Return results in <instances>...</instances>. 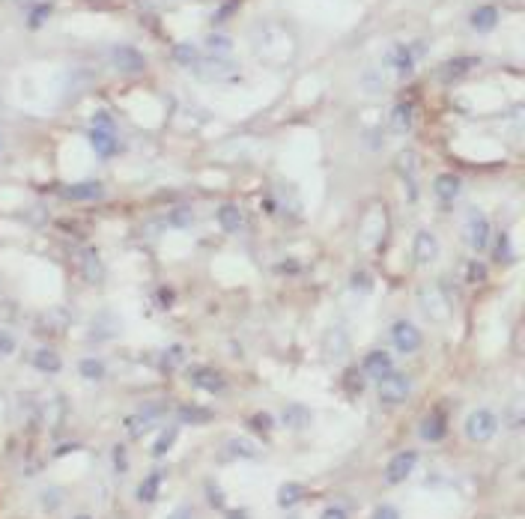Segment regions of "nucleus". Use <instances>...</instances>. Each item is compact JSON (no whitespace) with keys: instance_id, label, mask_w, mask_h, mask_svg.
Here are the masks:
<instances>
[{"instance_id":"obj_1","label":"nucleus","mask_w":525,"mask_h":519,"mask_svg":"<svg viewBox=\"0 0 525 519\" xmlns=\"http://www.w3.org/2000/svg\"><path fill=\"white\" fill-rule=\"evenodd\" d=\"M418 308L424 311L427 320L442 323V320H448V316H451L454 301H451V296L442 290V284H424L418 290Z\"/></svg>"},{"instance_id":"obj_2","label":"nucleus","mask_w":525,"mask_h":519,"mask_svg":"<svg viewBox=\"0 0 525 519\" xmlns=\"http://www.w3.org/2000/svg\"><path fill=\"white\" fill-rule=\"evenodd\" d=\"M499 427H502V421L492 409H472L465 415V424H463L469 442H490V439H495Z\"/></svg>"},{"instance_id":"obj_3","label":"nucleus","mask_w":525,"mask_h":519,"mask_svg":"<svg viewBox=\"0 0 525 519\" xmlns=\"http://www.w3.org/2000/svg\"><path fill=\"white\" fill-rule=\"evenodd\" d=\"M490 236H492L490 218L480 209H472L469 215H465V221H463V242L469 245L475 254H480V251H487Z\"/></svg>"},{"instance_id":"obj_4","label":"nucleus","mask_w":525,"mask_h":519,"mask_svg":"<svg viewBox=\"0 0 525 519\" xmlns=\"http://www.w3.org/2000/svg\"><path fill=\"white\" fill-rule=\"evenodd\" d=\"M409 394H412V376H406V373H388L379 382V403H385V406H400Z\"/></svg>"},{"instance_id":"obj_5","label":"nucleus","mask_w":525,"mask_h":519,"mask_svg":"<svg viewBox=\"0 0 525 519\" xmlns=\"http://www.w3.org/2000/svg\"><path fill=\"white\" fill-rule=\"evenodd\" d=\"M415 466H418V451L406 448V451H400V454H394V457L388 459V466H385V484H388V486L406 484V481H409V474L415 471Z\"/></svg>"},{"instance_id":"obj_6","label":"nucleus","mask_w":525,"mask_h":519,"mask_svg":"<svg viewBox=\"0 0 525 519\" xmlns=\"http://www.w3.org/2000/svg\"><path fill=\"white\" fill-rule=\"evenodd\" d=\"M391 343H394V350L403 352V355H412L421 350V343H424V337H421V331L415 323L409 320H397L391 325Z\"/></svg>"},{"instance_id":"obj_7","label":"nucleus","mask_w":525,"mask_h":519,"mask_svg":"<svg viewBox=\"0 0 525 519\" xmlns=\"http://www.w3.org/2000/svg\"><path fill=\"white\" fill-rule=\"evenodd\" d=\"M111 63L116 72H126V75H140L147 69V57L131 45H114L111 48Z\"/></svg>"},{"instance_id":"obj_8","label":"nucleus","mask_w":525,"mask_h":519,"mask_svg":"<svg viewBox=\"0 0 525 519\" xmlns=\"http://www.w3.org/2000/svg\"><path fill=\"white\" fill-rule=\"evenodd\" d=\"M192 72L203 81H227V78H236V66L224 57H209V60H200L192 66Z\"/></svg>"},{"instance_id":"obj_9","label":"nucleus","mask_w":525,"mask_h":519,"mask_svg":"<svg viewBox=\"0 0 525 519\" xmlns=\"http://www.w3.org/2000/svg\"><path fill=\"white\" fill-rule=\"evenodd\" d=\"M439 239H436L433 230H418L415 233V242H412V257L418 266H430L439 260Z\"/></svg>"},{"instance_id":"obj_10","label":"nucleus","mask_w":525,"mask_h":519,"mask_svg":"<svg viewBox=\"0 0 525 519\" xmlns=\"http://www.w3.org/2000/svg\"><path fill=\"white\" fill-rule=\"evenodd\" d=\"M188 382H192L194 388H200V391H206V394H221L227 388L224 376L212 367H188Z\"/></svg>"},{"instance_id":"obj_11","label":"nucleus","mask_w":525,"mask_h":519,"mask_svg":"<svg viewBox=\"0 0 525 519\" xmlns=\"http://www.w3.org/2000/svg\"><path fill=\"white\" fill-rule=\"evenodd\" d=\"M388 373H394V358L385 352V350H373L368 352V358H364V376H370L376 382H382Z\"/></svg>"},{"instance_id":"obj_12","label":"nucleus","mask_w":525,"mask_h":519,"mask_svg":"<svg viewBox=\"0 0 525 519\" xmlns=\"http://www.w3.org/2000/svg\"><path fill=\"white\" fill-rule=\"evenodd\" d=\"M60 194H63L66 200H81V203H87V200L105 197V185H101V182H93V179H87V182H72V185H63Z\"/></svg>"},{"instance_id":"obj_13","label":"nucleus","mask_w":525,"mask_h":519,"mask_svg":"<svg viewBox=\"0 0 525 519\" xmlns=\"http://www.w3.org/2000/svg\"><path fill=\"white\" fill-rule=\"evenodd\" d=\"M388 125H391L394 135H409L412 125H415V105L412 102H397V105L391 108Z\"/></svg>"},{"instance_id":"obj_14","label":"nucleus","mask_w":525,"mask_h":519,"mask_svg":"<svg viewBox=\"0 0 525 519\" xmlns=\"http://www.w3.org/2000/svg\"><path fill=\"white\" fill-rule=\"evenodd\" d=\"M421 439L424 442H442L445 436H448V418H445V412L442 409H433L424 421H421Z\"/></svg>"},{"instance_id":"obj_15","label":"nucleus","mask_w":525,"mask_h":519,"mask_svg":"<svg viewBox=\"0 0 525 519\" xmlns=\"http://www.w3.org/2000/svg\"><path fill=\"white\" fill-rule=\"evenodd\" d=\"M311 421H314V412L304 406V403H289V406H284V412H281V424L289 427V430H296V432L308 430Z\"/></svg>"},{"instance_id":"obj_16","label":"nucleus","mask_w":525,"mask_h":519,"mask_svg":"<svg viewBox=\"0 0 525 519\" xmlns=\"http://www.w3.org/2000/svg\"><path fill=\"white\" fill-rule=\"evenodd\" d=\"M433 191L439 200H445V203H454V200L463 194V179L457 177V173H439V177L433 179Z\"/></svg>"},{"instance_id":"obj_17","label":"nucleus","mask_w":525,"mask_h":519,"mask_svg":"<svg viewBox=\"0 0 525 519\" xmlns=\"http://www.w3.org/2000/svg\"><path fill=\"white\" fill-rule=\"evenodd\" d=\"M388 63L397 72V78H409L415 72V51L412 45H394L388 51Z\"/></svg>"},{"instance_id":"obj_18","label":"nucleus","mask_w":525,"mask_h":519,"mask_svg":"<svg viewBox=\"0 0 525 519\" xmlns=\"http://www.w3.org/2000/svg\"><path fill=\"white\" fill-rule=\"evenodd\" d=\"M418 167H421V158H418L415 150H403L397 155V170H400V177L406 179V185H409V200L418 197V191H415V173H418Z\"/></svg>"},{"instance_id":"obj_19","label":"nucleus","mask_w":525,"mask_h":519,"mask_svg":"<svg viewBox=\"0 0 525 519\" xmlns=\"http://www.w3.org/2000/svg\"><path fill=\"white\" fill-rule=\"evenodd\" d=\"M81 275H84L87 284H99L101 278H105V263H101L96 248L81 251Z\"/></svg>"},{"instance_id":"obj_20","label":"nucleus","mask_w":525,"mask_h":519,"mask_svg":"<svg viewBox=\"0 0 525 519\" xmlns=\"http://www.w3.org/2000/svg\"><path fill=\"white\" fill-rule=\"evenodd\" d=\"M480 66V57H451V60L442 63V78L454 81V78H465L472 69Z\"/></svg>"},{"instance_id":"obj_21","label":"nucleus","mask_w":525,"mask_h":519,"mask_svg":"<svg viewBox=\"0 0 525 519\" xmlns=\"http://www.w3.org/2000/svg\"><path fill=\"white\" fill-rule=\"evenodd\" d=\"M90 147L96 150V155L111 158L120 150V140H116L114 132H105V128H90Z\"/></svg>"},{"instance_id":"obj_22","label":"nucleus","mask_w":525,"mask_h":519,"mask_svg":"<svg viewBox=\"0 0 525 519\" xmlns=\"http://www.w3.org/2000/svg\"><path fill=\"white\" fill-rule=\"evenodd\" d=\"M215 218H218V224H221L224 233H239L242 224H245V215L236 203H221L215 212Z\"/></svg>"},{"instance_id":"obj_23","label":"nucleus","mask_w":525,"mask_h":519,"mask_svg":"<svg viewBox=\"0 0 525 519\" xmlns=\"http://www.w3.org/2000/svg\"><path fill=\"white\" fill-rule=\"evenodd\" d=\"M323 352H326V358H343L346 352H349V335L343 328H331L328 335L323 337Z\"/></svg>"},{"instance_id":"obj_24","label":"nucleus","mask_w":525,"mask_h":519,"mask_svg":"<svg viewBox=\"0 0 525 519\" xmlns=\"http://www.w3.org/2000/svg\"><path fill=\"white\" fill-rule=\"evenodd\" d=\"M155 424H158V418H153V415H147L143 409H138L135 415L126 418V432H128V439H143Z\"/></svg>"},{"instance_id":"obj_25","label":"nucleus","mask_w":525,"mask_h":519,"mask_svg":"<svg viewBox=\"0 0 525 519\" xmlns=\"http://www.w3.org/2000/svg\"><path fill=\"white\" fill-rule=\"evenodd\" d=\"M469 24L477 33H490V30H495V24H499V9L495 6H477L469 16Z\"/></svg>"},{"instance_id":"obj_26","label":"nucleus","mask_w":525,"mask_h":519,"mask_svg":"<svg viewBox=\"0 0 525 519\" xmlns=\"http://www.w3.org/2000/svg\"><path fill=\"white\" fill-rule=\"evenodd\" d=\"M162 481H165V471H150L147 478H143L140 484H138V501H143V504H153L155 498H158V489H162Z\"/></svg>"},{"instance_id":"obj_27","label":"nucleus","mask_w":525,"mask_h":519,"mask_svg":"<svg viewBox=\"0 0 525 519\" xmlns=\"http://www.w3.org/2000/svg\"><path fill=\"white\" fill-rule=\"evenodd\" d=\"M304 498V486L299 481H287L278 486V496H275V501H278V508H296V504Z\"/></svg>"},{"instance_id":"obj_28","label":"nucleus","mask_w":525,"mask_h":519,"mask_svg":"<svg viewBox=\"0 0 525 519\" xmlns=\"http://www.w3.org/2000/svg\"><path fill=\"white\" fill-rule=\"evenodd\" d=\"M227 454L230 457H239V459H260V445L254 439L236 436V439L227 442Z\"/></svg>"},{"instance_id":"obj_29","label":"nucleus","mask_w":525,"mask_h":519,"mask_svg":"<svg viewBox=\"0 0 525 519\" xmlns=\"http://www.w3.org/2000/svg\"><path fill=\"white\" fill-rule=\"evenodd\" d=\"M177 418L182 424H192V427H200V424H209L212 421V412L203 409V406H194V403H182L177 409Z\"/></svg>"},{"instance_id":"obj_30","label":"nucleus","mask_w":525,"mask_h":519,"mask_svg":"<svg viewBox=\"0 0 525 519\" xmlns=\"http://www.w3.org/2000/svg\"><path fill=\"white\" fill-rule=\"evenodd\" d=\"M116 331H120V320H116L114 313H101L99 320H93V340H108V337H114Z\"/></svg>"},{"instance_id":"obj_31","label":"nucleus","mask_w":525,"mask_h":519,"mask_svg":"<svg viewBox=\"0 0 525 519\" xmlns=\"http://www.w3.org/2000/svg\"><path fill=\"white\" fill-rule=\"evenodd\" d=\"M33 367L42 370V373H60L63 362H60V355H57L54 350H36L33 352Z\"/></svg>"},{"instance_id":"obj_32","label":"nucleus","mask_w":525,"mask_h":519,"mask_svg":"<svg viewBox=\"0 0 525 519\" xmlns=\"http://www.w3.org/2000/svg\"><path fill=\"white\" fill-rule=\"evenodd\" d=\"M173 60H177L179 66H185V69H192L200 60V48L194 45V42H179V45L173 48Z\"/></svg>"},{"instance_id":"obj_33","label":"nucleus","mask_w":525,"mask_h":519,"mask_svg":"<svg viewBox=\"0 0 525 519\" xmlns=\"http://www.w3.org/2000/svg\"><path fill=\"white\" fill-rule=\"evenodd\" d=\"M78 370H81V376L87 379V382H101V379H105V364H101L99 362V358H81V364H78Z\"/></svg>"},{"instance_id":"obj_34","label":"nucleus","mask_w":525,"mask_h":519,"mask_svg":"<svg viewBox=\"0 0 525 519\" xmlns=\"http://www.w3.org/2000/svg\"><path fill=\"white\" fill-rule=\"evenodd\" d=\"M179 439V427H167V430H162V436H158L155 442H153V457H165L170 448H173V442Z\"/></svg>"},{"instance_id":"obj_35","label":"nucleus","mask_w":525,"mask_h":519,"mask_svg":"<svg viewBox=\"0 0 525 519\" xmlns=\"http://www.w3.org/2000/svg\"><path fill=\"white\" fill-rule=\"evenodd\" d=\"M206 48H209L212 57H227L233 51V39L224 36V33H209L206 36Z\"/></svg>"},{"instance_id":"obj_36","label":"nucleus","mask_w":525,"mask_h":519,"mask_svg":"<svg viewBox=\"0 0 525 519\" xmlns=\"http://www.w3.org/2000/svg\"><path fill=\"white\" fill-rule=\"evenodd\" d=\"M495 260H499V263H514V260H516L514 248H510V236L507 233H499V239H495Z\"/></svg>"},{"instance_id":"obj_37","label":"nucleus","mask_w":525,"mask_h":519,"mask_svg":"<svg viewBox=\"0 0 525 519\" xmlns=\"http://www.w3.org/2000/svg\"><path fill=\"white\" fill-rule=\"evenodd\" d=\"M192 224H194V212L188 206H179V209L167 212V227H192Z\"/></svg>"},{"instance_id":"obj_38","label":"nucleus","mask_w":525,"mask_h":519,"mask_svg":"<svg viewBox=\"0 0 525 519\" xmlns=\"http://www.w3.org/2000/svg\"><path fill=\"white\" fill-rule=\"evenodd\" d=\"M487 281V266L477 263V260H469L465 263V284H484Z\"/></svg>"},{"instance_id":"obj_39","label":"nucleus","mask_w":525,"mask_h":519,"mask_svg":"<svg viewBox=\"0 0 525 519\" xmlns=\"http://www.w3.org/2000/svg\"><path fill=\"white\" fill-rule=\"evenodd\" d=\"M349 286H353L355 293H370V290H373V278H370L364 269H355L353 278H349Z\"/></svg>"},{"instance_id":"obj_40","label":"nucleus","mask_w":525,"mask_h":519,"mask_svg":"<svg viewBox=\"0 0 525 519\" xmlns=\"http://www.w3.org/2000/svg\"><path fill=\"white\" fill-rule=\"evenodd\" d=\"M182 362H185V350H182V346L177 343V346H170V350L165 352V358H162V367H165V370H177Z\"/></svg>"},{"instance_id":"obj_41","label":"nucleus","mask_w":525,"mask_h":519,"mask_svg":"<svg viewBox=\"0 0 525 519\" xmlns=\"http://www.w3.org/2000/svg\"><path fill=\"white\" fill-rule=\"evenodd\" d=\"M206 501H209V508H224V489L206 481Z\"/></svg>"},{"instance_id":"obj_42","label":"nucleus","mask_w":525,"mask_h":519,"mask_svg":"<svg viewBox=\"0 0 525 519\" xmlns=\"http://www.w3.org/2000/svg\"><path fill=\"white\" fill-rule=\"evenodd\" d=\"M251 427L260 430V432H269V430L275 427V418H272L269 412H254V415H251Z\"/></svg>"},{"instance_id":"obj_43","label":"nucleus","mask_w":525,"mask_h":519,"mask_svg":"<svg viewBox=\"0 0 525 519\" xmlns=\"http://www.w3.org/2000/svg\"><path fill=\"white\" fill-rule=\"evenodd\" d=\"M60 504H63L60 489H45V493H42V508H45V510H57Z\"/></svg>"},{"instance_id":"obj_44","label":"nucleus","mask_w":525,"mask_h":519,"mask_svg":"<svg viewBox=\"0 0 525 519\" xmlns=\"http://www.w3.org/2000/svg\"><path fill=\"white\" fill-rule=\"evenodd\" d=\"M12 352H16V335L6 331V328H0V358H6Z\"/></svg>"},{"instance_id":"obj_45","label":"nucleus","mask_w":525,"mask_h":519,"mask_svg":"<svg viewBox=\"0 0 525 519\" xmlns=\"http://www.w3.org/2000/svg\"><path fill=\"white\" fill-rule=\"evenodd\" d=\"M346 388H349V394H361L364 391V376L358 370H346Z\"/></svg>"},{"instance_id":"obj_46","label":"nucleus","mask_w":525,"mask_h":519,"mask_svg":"<svg viewBox=\"0 0 525 519\" xmlns=\"http://www.w3.org/2000/svg\"><path fill=\"white\" fill-rule=\"evenodd\" d=\"M361 84H364V90H368V93H379V90H382V86H385V78H379L376 72H368Z\"/></svg>"},{"instance_id":"obj_47","label":"nucleus","mask_w":525,"mask_h":519,"mask_svg":"<svg viewBox=\"0 0 525 519\" xmlns=\"http://www.w3.org/2000/svg\"><path fill=\"white\" fill-rule=\"evenodd\" d=\"M370 519H403V516H400V510L394 508V504H379Z\"/></svg>"},{"instance_id":"obj_48","label":"nucleus","mask_w":525,"mask_h":519,"mask_svg":"<svg viewBox=\"0 0 525 519\" xmlns=\"http://www.w3.org/2000/svg\"><path fill=\"white\" fill-rule=\"evenodd\" d=\"M93 128H105V132H114V120L108 111H96L93 113Z\"/></svg>"},{"instance_id":"obj_49","label":"nucleus","mask_w":525,"mask_h":519,"mask_svg":"<svg viewBox=\"0 0 525 519\" xmlns=\"http://www.w3.org/2000/svg\"><path fill=\"white\" fill-rule=\"evenodd\" d=\"M51 16V6L48 4H42V6H36L33 12H31V27L36 30V27H42V21H45Z\"/></svg>"},{"instance_id":"obj_50","label":"nucleus","mask_w":525,"mask_h":519,"mask_svg":"<svg viewBox=\"0 0 525 519\" xmlns=\"http://www.w3.org/2000/svg\"><path fill=\"white\" fill-rule=\"evenodd\" d=\"M114 469L120 471V474L128 469V459H126V448H123V445H114Z\"/></svg>"},{"instance_id":"obj_51","label":"nucleus","mask_w":525,"mask_h":519,"mask_svg":"<svg viewBox=\"0 0 525 519\" xmlns=\"http://www.w3.org/2000/svg\"><path fill=\"white\" fill-rule=\"evenodd\" d=\"M319 519H349V513L341 508V504H331V508H326L323 513H319Z\"/></svg>"},{"instance_id":"obj_52","label":"nucleus","mask_w":525,"mask_h":519,"mask_svg":"<svg viewBox=\"0 0 525 519\" xmlns=\"http://www.w3.org/2000/svg\"><path fill=\"white\" fill-rule=\"evenodd\" d=\"M236 6H239V0H230V4H224L221 9H218V12H215V16H212V21H215V24H221V21H224V18H227V16H230V12H233V9H236Z\"/></svg>"},{"instance_id":"obj_53","label":"nucleus","mask_w":525,"mask_h":519,"mask_svg":"<svg viewBox=\"0 0 525 519\" xmlns=\"http://www.w3.org/2000/svg\"><path fill=\"white\" fill-rule=\"evenodd\" d=\"M167 519H194V508H188V504H182V508L177 510H170Z\"/></svg>"},{"instance_id":"obj_54","label":"nucleus","mask_w":525,"mask_h":519,"mask_svg":"<svg viewBox=\"0 0 525 519\" xmlns=\"http://www.w3.org/2000/svg\"><path fill=\"white\" fill-rule=\"evenodd\" d=\"M227 519H248V510H230Z\"/></svg>"},{"instance_id":"obj_55","label":"nucleus","mask_w":525,"mask_h":519,"mask_svg":"<svg viewBox=\"0 0 525 519\" xmlns=\"http://www.w3.org/2000/svg\"><path fill=\"white\" fill-rule=\"evenodd\" d=\"M75 519H90V516H84V513H81V516H75Z\"/></svg>"},{"instance_id":"obj_56","label":"nucleus","mask_w":525,"mask_h":519,"mask_svg":"<svg viewBox=\"0 0 525 519\" xmlns=\"http://www.w3.org/2000/svg\"><path fill=\"white\" fill-rule=\"evenodd\" d=\"M0 150H4V138H0Z\"/></svg>"},{"instance_id":"obj_57","label":"nucleus","mask_w":525,"mask_h":519,"mask_svg":"<svg viewBox=\"0 0 525 519\" xmlns=\"http://www.w3.org/2000/svg\"><path fill=\"white\" fill-rule=\"evenodd\" d=\"M289 519H299V516H289Z\"/></svg>"}]
</instances>
